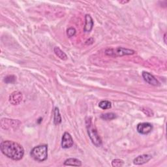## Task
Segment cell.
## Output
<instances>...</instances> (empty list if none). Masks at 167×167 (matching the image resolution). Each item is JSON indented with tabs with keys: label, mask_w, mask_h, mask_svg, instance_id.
<instances>
[{
	"label": "cell",
	"mask_w": 167,
	"mask_h": 167,
	"mask_svg": "<svg viewBox=\"0 0 167 167\" xmlns=\"http://www.w3.org/2000/svg\"><path fill=\"white\" fill-rule=\"evenodd\" d=\"M0 149L4 156L14 160H21L24 155L23 147L13 141H3L0 144Z\"/></svg>",
	"instance_id": "obj_1"
},
{
	"label": "cell",
	"mask_w": 167,
	"mask_h": 167,
	"mask_svg": "<svg viewBox=\"0 0 167 167\" xmlns=\"http://www.w3.org/2000/svg\"><path fill=\"white\" fill-rule=\"evenodd\" d=\"M30 155L36 161H44L48 157V146L44 144L34 147L31 150Z\"/></svg>",
	"instance_id": "obj_2"
},
{
	"label": "cell",
	"mask_w": 167,
	"mask_h": 167,
	"mask_svg": "<svg viewBox=\"0 0 167 167\" xmlns=\"http://www.w3.org/2000/svg\"><path fill=\"white\" fill-rule=\"evenodd\" d=\"M86 128L88 134L90 138L92 143L97 147H100L102 145V140L99 137L97 130L93 127L91 118H89L86 120Z\"/></svg>",
	"instance_id": "obj_3"
},
{
	"label": "cell",
	"mask_w": 167,
	"mask_h": 167,
	"mask_svg": "<svg viewBox=\"0 0 167 167\" xmlns=\"http://www.w3.org/2000/svg\"><path fill=\"white\" fill-rule=\"evenodd\" d=\"M135 53V51L132 49L125 48L123 47H118L115 48H107L105 50V54L111 57H120L124 56L133 55Z\"/></svg>",
	"instance_id": "obj_4"
},
{
	"label": "cell",
	"mask_w": 167,
	"mask_h": 167,
	"mask_svg": "<svg viewBox=\"0 0 167 167\" xmlns=\"http://www.w3.org/2000/svg\"><path fill=\"white\" fill-rule=\"evenodd\" d=\"M21 122L18 120L2 118L1 120V127L5 130L16 129L21 125Z\"/></svg>",
	"instance_id": "obj_5"
},
{
	"label": "cell",
	"mask_w": 167,
	"mask_h": 167,
	"mask_svg": "<svg viewBox=\"0 0 167 167\" xmlns=\"http://www.w3.org/2000/svg\"><path fill=\"white\" fill-rule=\"evenodd\" d=\"M73 145V139L70 133H64L61 139V147L63 149H68Z\"/></svg>",
	"instance_id": "obj_6"
},
{
	"label": "cell",
	"mask_w": 167,
	"mask_h": 167,
	"mask_svg": "<svg viewBox=\"0 0 167 167\" xmlns=\"http://www.w3.org/2000/svg\"><path fill=\"white\" fill-rule=\"evenodd\" d=\"M23 99L22 93L19 91L12 92L9 97V102L12 105H18L20 103Z\"/></svg>",
	"instance_id": "obj_7"
},
{
	"label": "cell",
	"mask_w": 167,
	"mask_h": 167,
	"mask_svg": "<svg viewBox=\"0 0 167 167\" xmlns=\"http://www.w3.org/2000/svg\"><path fill=\"white\" fill-rule=\"evenodd\" d=\"M137 130L138 133L142 134H147L153 130V125L147 122H144L138 124Z\"/></svg>",
	"instance_id": "obj_8"
},
{
	"label": "cell",
	"mask_w": 167,
	"mask_h": 167,
	"mask_svg": "<svg viewBox=\"0 0 167 167\" xmlns=\"http://www.w3.org/2000/svg\"><path fill=\"white\" fill-rule=\"evenodd\" d=\"M142 76L143 77L144 80L148 83L149 84L152 85L153 86H158L160 85V83L158 80L156 78L155 76L150 74V73H147L146 71H143L142 73Z\"/></svg>",
	"instance_id": "obj_9"
},
{
	"label": "cell",
	"mask_w": 167,
	"mask_h": 167,
	"mask_svg": "<svg viewBox=\"0 0 167 167\" xmlns=\"http://www.w3.org/2000/svg\"><path fill=\"white\" fill-rule=\"evenodd\" d=\"M152 156L150 155H147V154H143V155H140L137 157L135 159L133 160V164L135 165H142L144 164L147 163L149 162L151 159Z\"/></svg>",
	"instance_id": "obj_10"
},
{
	"label": "cell",
	"mask_w": 167,
	"mask_h": 167,
	"mask_svg": "<svg viewBox=\"0 0 167 167\" xmlns=\"http://www.w3.org/2000/svg\"><path fill=\"white\" fill-rule=\"evenodd\" d=\"M93 25L94 22L92 16L89 15H86L85 16V25L84 28V31L86 33L90 32L93 28Z\"/></svg>",
	"instance_id": "obj_11"
},
{
	"label": "cell",
	"mask_w": 167,
	"mask_h": 167,
	"mask_svg": "<svg viewBox=\"0 0 167 167\" xmlns=\"http://www.w3.org/2000/svg\"><path fill=\"white\" fill-rule=\"evenodd\" d=\"M64 165L80 166H82V162H81V160L77 159L76 158H69L65 160V162H64Z\"/></svg>",
	"instance_id": "obj_12"
},
{
	"label": "cell",
	"mask_w": 167,
	"mask_h": 167,
	"mask_svg": "<svg viewBox=\"0 0 167 167\" xmlns=\"http://www.w3.org/2000/svg\"><path fill=\"white\" fill-rule=\"evenodd\" d=\"M54 52L55 54L59 57L60 59L62 60H67V54L63 52V51L59 47H54Z\"/></svg>",
	"instance_id": "obj_13"
},
{
	"label": "cell",
	"mask_w": 167,
	"mask_h": 167,
	"mask_svg": "<svg viewBox=\"0 0 167 167\" xmlns=\"http://www.w3.org/2000/svg\"><path fill=\"white\" fill-rule=\"evenodd\" d=\"M61 116L60 115L59 108L56 107L54 109V123L55 125H59L61 123Z\"/></svg>",
	"instance_id": "obj_14"
},
{
	"label": "cell",
	"mask_w": 167,
	"mask_h": 167,
	"mask_svg": "<svg viewBox=\"0 0 167 167\" xmlns=\"http://www.w3.org/2000/svg\"><path fill=\"white\" fill-rule=\"evenodd\" d=\"M116 118H117L116 114H115L114 113H112V112L102 114L101 115V119L104 120H106V121L112 120H114V119Z\"/></svg>",
	"instance_id": "obj_15"
},
{
	"label": "cell",
	"mask_w": 167,
	"mask_h": 167,
	"mask_svg": "<svg viewBox=\"0 0 167 167\" xmlns=\"http://www.w3.org/2000/svg\"><path fill=\"white\" fill-rule=\"evenodd\" d=\"M99 106L101 109L106 110V109L111 108L112 104H111V102L108 101H101L99 103Z\"/></svg>",
	"instance_id": "obj_16"
},
{
	"label": "cell",
	"mask_w": 167,
	"mask_h": 167,
	"mask_svg": "<svg viewBox=\"0 0 167 167\" xmlns=\"http://www.w3.org/2000/svg\"><path fill=\"white\" fill-rule=\"evenodd\" d=\"M124 162L123 160L116 159H114L112 161V166L114 167H120L124 165Z\"/></svg>",
	"instance_id": "obj_17"
},
{
	"label": "cell",
	"mask_w": 167,
	"mask_h": 167,
	"mask_svg": "<svg viewBox=\"0 0 167 167\" xmlns=\"http://www.w3.org/2000/svg\"><path fill=\"white\" fill-rule=\"evenodd\" d=\"M16 81V77L14 75L7 76L4 79V82L7 84H13Z\"/></svg>",
	"instance_id": "obj_18"
},
{
	"label": "cell",
	"mask_w": 167,
	"mask_h": 167,
	"mask_svg": "<svg viewBox=\"0 0 167 167\" xmlns=\"http://www.w3.org/2000/svg\"><path fill=\"white\" fill-rule=\"evenodd\" d=\"M142 111H143V112L146 114L147 116H153V111L151 110L150 108H142Z\"/></svg>",
	"instance_id": "obj_19"
},
{
	"label": "cell",
	"mask_w": 167,
	"mask_h": 167,
	"mask_svg": "<svg viewBox=\"0 0 167 167\" xmlns=\"http://www.w3.org/2000/svg\"><path fill=\"white\" fill-rule=\"evenodd\" d=\"M76 34V29L74 28H69L67 30V35L69 37H72Z\"/></svg>",
	"instance_id": "obj_20"
},
{
	"label": "cell",
	"mask_w": 167,
	"mask_h": 167,
	"mask_svg": "<svg viewBox=\"0 0 167 167\" xmlns=\"http://www.w3.org/2000/svg\"><path fill=\"white\" fill-rule=\"evenodd\" d=\"M94 42L93 39L92 38H89V39H88L86 41V44H87V45H89V44H93Z\"/></svg>",
	"instance_id": "obj_21"
},
{
	"label": "cell",
	"mask_w": 167,
	"mask_h": 167,
	"mask_svg": "<svg viewBox=\"0 0 167 167\" xmlns=\"http://www.w3.org/2000/svg\"><path fill=\"white\" fill-rule=\"evenodd\" d=\"M120 3H121V4H125V3H129V1H123V2H122V1H120V2H119Z\"/></svg>",
	"instance_id": "obj_22"
},
{
	"label": "cell",
	"mask_w": 167,
	"mask_h": 167,
	"mask_svg": "<svg viewBox=\"0 0 167 167\" xmlns=\"http://www.w3.org/2000/svg\"><path fill=\"white\" fill-rule=\"evenodd\" d=\"M166 34L165 33L164 34V36H163V38H164V42L165 44H166Z\"/></svg>",
	"instance_id": "obj_23"
}]
</instances>
